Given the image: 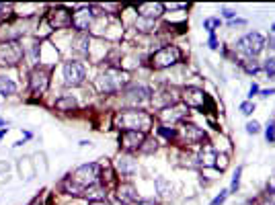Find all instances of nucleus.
I'll return each instance as SVG.
<instances>
[{
  "label": "nucleus",
  "mask_w": 275,
  "mask_h": 205,
  "mask_svg": "<svg viewBox=\"0 0 275 205\" xmlns=\"http://www.w3.org/2000/svg\"><path fill=\"white\" fill-rule=\"evenodd\" d=\"M99 180H101V166L91 162V164L78 166L72 174H68L64 178V183H62V185H64V189L68 193H72V195H82L84 189L97 185Z\"/></svg>",
  "instance_id": "obj_1"
},
{
  "label": "nucleus",
  "mask_w": 275,
  "mask_h": 205,
  "mask_svg": "<svg viewBox=\"0 0 275 205\" xmlns=\"http://www.w3.org/2000/svg\"><path fill=\"white\" fill-rule=\"evenodd\" d=\"M152 125V115L142 109H125L115 115V127L121 131H148Z\"/></svg>",
  "instance_id": "obj_2"
},
{
  "label": "nucleus",
  "mask_w": 275,
  "mask_h": 205,
  "mask_svg": "<svg viewBox=\"0 0 275 205\" xmlns=\"http://www.w3.org/2000/svg\"><path fill=\"white\" fill-rule=\"evenodd\" d=\"M128 82H130V76L125 72H121L119 68H109V70H105L97 78V88L103 95H113V93H119L123 86H128Z\"/></svg>",
  "instance_id": "obj_3"
},
{
  "label": "nucleus",
  "mask_w": 275,
  "mask_h": 205,
  "mask_svg": "<svg viewBox=\"0 0 275 205\" xmlns=\"http://www.w3.org/2000/svg\"><path fill=\"white\" fill-rule=\"evenodd\" d=\"M181 60V50L177 45H164V48L156 50L150 56V66L154 70H164V68H171Z\"/></svg>",
  "instance_id": "obj_4"
},
{
  "label": "nucleus",
  "mask_w": 275,
  "mask_h": 205,
  "mask_svg": "<svg viewBox=\"0 0 275 205\" xmlns=\"http://www.w3.org/2000/svg\"><path fill=\"white\" fill-rule=\"evenodd\" d=\"M263 48H265V37L261 35V33H246L244 37H240L238 41H236V50L240 52V54H244L246 58H255V56H259L261 52H263Z\"/></svg>",
  "instance_id": "obj_5"
},
{
  "label": "nucleus",
  "mask_w": 275,
  "mask_h": 205,
  "mask_svg": "<svg viewBox=\"0 0 275 205\" xmlns=\"http://www.w3.org/2000/svg\"><path fill=\"white\" fill-rule=\"evenodd\" d=\"M50 84V68L44 66H35L31 70V78H29V86L33 95H44Z\"/></svg>",
  "instance_id": "obj_6"
},
{
  "label": "nucleus",
  "mask_w": 275,
  "mask_h": 205,
  "mask_svg": "<svg viewBox=\"0 0 275 205\" xmlns=\"http://www.w3.org/2000/svg\"><path fill=\"white\" fill-rule=\"evenodd\" d=\"M23 48L17 43V41H7L0 45V64L3 66H15L21 62V58H23Z\"/></svg>",
  "instance_id": "obj_7"
},
{
  "label": "nucleus",
  "mask_w": 275,
  "mask_h": 205,
  "mask_svg": "<svg viewBox=\"0 0 275 205\" xmlns=\"http://www.w3.org/2000/svg\"><path fill=\"white\" fill-rule=\"evenodd\" d=\"M84 78H87V70H84V66L80 62L70 60L64 64V82L68 86H80Z\"/></svg>",
  "instance_id": "obj_8"
},
{
  "label": "nucleus",
  "mask_w": 275,
  "mask_h": 205,
  "mask_svg": "<svg viewBox=\"0 0 275 205\" xmlns=\"http://www.w3.org/2000/svg\"><path fill=\"white\" fill-rule=\"evenodd\" d=\"M177 138H179L185 146H195V144H201V142L205 140V131L199 129V127L193 125V123H183Z\"/></svg>",
  "instance_id": "obj_9"
},
{
  "label": "nucleus",
  "mask_w": 275,
  "mask_h": 205,
  "mask_svg": "<svg viewBox=\"0 0 275 205\" xmlns=\"http://www.w3.org/2000/svg\"><path fill=\"white\" fill-rule=\"evenodd\" d=\"M48 25L52 29H68L72 25V15L66 9L56 7L48 13Z\"/></svg>",
  "instance_id": "obj_10"
},
{
  "label": "nucleus",
  "mask_w": 275,
  "mask_h": 205,
  "mask_svg": "<svg viewBox=\"0 0 275 205\" xmlns=\"http://www.w3.org/2000/svg\"><path fill=\"white\" fill-rule=\"evenodd\" d=\"M144 142H146V133L144 131H121V135H119V146L125 152L140 150Z\"/></svg>",
  "instance_id": "obj_11"
},
{
  "label": "nucleus",
  "mask_w": 275,
  "mask_h": 205,
  "mask_svg": "<svg viewBox=\"0 0 275 205\" xmlns=\"http://www.w3.org/2000/svg\"><path fill=\"white\" fill-rule=\"evenodd\" d=\"M93 19H95L93 7H82V9H78L72 15V25H74V29H78L80 33H84V31H89Z\"/></svg>",
  "instance_id": "obj_12"
},
{
  "label": "nucleus",
  "mask_w": 275,
  "mask_h": 205,
  "mask_svg": "<svg viewBox=\"0 0 275 205\" xmlns=\"http://www.w3.org/2000/svg\"><path fill=\"white\" fill-rule=\"evenodd\" d=\"M123 95H125L123 101L128 105H140V103L150 99V88L144 86V84H134V86H130L128 90H125Z\"/></svg>",
  "instance_id": "obj_13"
},
{
  "label": "nucleus",
  "mask_w": 275,
  "mask_h": 205,
  "mask_svg": "<svg viewBox=\"0 0 275 205\" xmlns=\"http://www.w3.org/2000/svg\"><path fill=\"white\" fill-rule=\"evenodd\" d=\"M183 99H185V105L189 107V109H203V103L207 101V97H205V93L201 88H195V86H187L185 90H183Z\"/></svg>",
  "instance_id": "obj_14"
},
{
  "label": "nucleus",
  "mask_w": 275,
  "mask_h": 205,
  "mask_svg": "<svg viewBox=\"0 0 275 205\" xmlns=\"http://www.w3.org/2000/svg\"><path fill=\"white\" fill-rule=\"evenodd\" d=\"M187 113H189V107L177 103V105H171V107L162 109L160 119H162V121H171V123H175V121H183V117L187 115Z\"/></svg>",
  "instance_id": "obj_15"
},
{
  "label": "nucleus",
  "mask_w": 275,
  "mask_h": 205,
  "mask_svg": "<svg viewBox=\"0 0 275 205\" xmlns=\"http://www.w3.org/2000/svg\"><path fill=\"white\" fill-rule=\"evenodd\" d=\"M136 11H138V15L142 19L154 21V19H158V17L164 15V5H160V3H144V5L136 7Z\"/></svg>",
  "instance_id": "obj_16"
},
{
  "label": "nucleus",
  "mask_w": 275,
  "mask_h": 205,
  "mask_svg": "<svg viewBox=\"0 0 275 205\" xmlns=\"http://www.w3.org/2000/svg\"><path fill=\"white\" fill-rule=\"evenodd\" d=\"M115 168H117V172H121L123 176H130V174L136 172L138 162L134 160L132 156H128V154H119L117 160H115Z\"/></svg>",
  "instance_id": "obj_17"
},
{
  "label": "nucleus",
  "mask_w": 275,
  "mask_h": 205,
  "mask_svg": "<svg viewBox=\"0 0 275 205\" xmlns=\"http://www.w3.org/2000/svg\"><path fill=\"white\" fill-rule=\"evenodd\" d=\"M117 197H119L121 203H136V201L140 199L136 187L130 185V183H121V185L117 187Z\"/></svg>",
  "instance_id": "obj_18"
},
{
  "label": "nucleus",
  "mask_w": 275,
  "mask_h": 205,
  "mask_svg": "<svg viewBox=\"0 0 275 205\" xmlns=\"http://www.w3.org/2000/svg\"><path fill=\"white\" fill-rule=\"evenodd\" d=\"M74 50L78 54H89L91 52V37L87 33H78L74 37Z\"/></svg>",
  "instance_id": "obj_19"
},
{
  "label": "nucleus",
  "mask_w": 275,
  "mask_h": 205,
  "mask_svg": "<svg viewBox=\"0 0 275 205\" xmlns=\"http://www.w3.org/2000/svg\"><path fill=\"white\" fill-rule=\"evenodd\" d=\"M154 185H156V193H158L162 199L171 197V193H173V185H171V180H166L164 176H158Z\"/></svg>",
  "instance_id": "obj_20"
},
{
  "label": "nucleus",
  "mask_w": 275,
  "mask_h": 205,
  "mask_svg": "<svg viewBox=\"0 0 275 205\" xmlns=\"http://www.w3.org/2000/svg\"><path fill=\"white\" fill-rule=\"evenodd\" d=\"M19 170H21V174H23L27 180H31L35 176L33 160H29V158H21V160H19Z\"/></svg>",
  "instance_id": "obj_21"
},
{
  "label": "nucleus",
  "mask_w": 275,
  "mask_h": 205,
  "mask_svg": "<svg viewBox=\"0 0 275 205\" xmlns=\"http://www.w3.org/2000/svg\"><path fill=\"white\" fill-rule=\"evenodd\" d=\"M15 93H17V84L7 76H0V95H15Z\"/></svg>",
  "instance_id": "obj_22"
},
{
  "label": "nucleus",
  "mask_w": 275,
  "mask_h": 205,
  "mask_svg": "<svg viewBox=\"0 0 275 205\" xmlns=\"http://www.w3.org/2000/svg\"><path fill=\"white\" fill-rule=\"evenodd\" d=\"M76 107V99L70 95V97H62V99H58L56 101V109H60V111H72Z\"/></svg>",
  "instance_id": "obj_23"
},
{
  "label": "nucleus",
  "mask_w": 275,
  "mask_h": 205,
  "mask_svg": "<svg viewBox=\"0 0 275 205\" xmlns=\"http://www.w3.org/2000/svg\"><path fill=\"white\" fill-rule=\"evenodd\" d=\"M136 27L140 29V31H152V27H154V21H150V19H138L136 21Z\"/></svg>",
  "instance_id": "obj_24"
},
{
  "label": "nucleus",
  "mask_w": 275,
  "mask_h": 205,
  "mask_svg": "<svg viewBox=\"0 0 275 205\" xmlns=\"http://www.w3.org/2000/svg\"><path fill=\"white\" fill-rule=\"evenodd\" d=\"M240 174H242V166H238V168H236V172H234V176H232L230 193H236V191H238V187H240Z\"/></svg>",
  "instance_id": "obj_25"
},
{
  "label": "nucleus",
  "mask_w": 275,
  "mask_h": 205,
  "mask_svg": "<svg viewBox=\"0 0 275 205\" xmlns=\"http://www.w3.org/2000/svg\"><path fill=\"white\" fill-rule=\"evenodd\" d=\"M203 27L209 31V35H214V31L220 27V19H205L203 21Z\"/></svg>",
  "instance_id": "obj_26"
},
{
  "label": "nucleus",
  "mask_w": 275,
  "mask_h": 205,
  "mask_svg": "<svg viewBox=\"0 0 275 205\" xmlns=\"http://www.w3.org/2000/svg\"><path fill=\"white\" fill-rule=\"evenodd\" d=\"M158 133H160V135H164L166 140H175L177 135H179V131H177V129H173V127H171V129H168V127H158Z\"/></svg>",
  "instance_id": "obj_27"
},
{
  "label": "nucleus",
  "mask_w": 275,
  "mask_h": 205,
  "mask_svg": "<svg viewBox=\"0 0 275 205\" xmlns=\"http://www.w3.org/2000/svg\"><path fill=\"white\" fill-rule=\"evenodd\" d=\"M265 138H267V142H273V140H275V119H271V121L267 123V127H265Z\"/></svg>",
  "instance_id": "obj_28"
},
{
  "label": "nucleus",
  "mask_w": 275,
  "mask_h": 205,
  "mask_svg": "<svg viewBox=\"0 0 275 205\" xmlns=\"http://www.w3.org/2000/svg\"><path fill=\"white\" fill-rule=\"evenodd\" d=\"M265 72H267L269 78H275V58H271V60L265 62Z\"/></svg>",
  "instance_id": "obj_29"
},
{
  "label": "nucleus",
  "mask_w": 275,
  "mask_h": 205,
  "mask_svg": "<svg viewBox=\"0 0 275 205\" xmlns=\"http://www.w3.org/2000/svg\"><path fill=\"white\" fill-rule=\"evenodd\" d=\"M252 111H255V103H250V101H244V103L240 105V113H242V115H250Z\"/></svg>",
  "instance_id": "obj_30"
},
{
  "label": "nucleus",
  "mask_w": 275,
  "mask_h": 205,
  "mask_svg": "<svg viewBox=\"0 0 275 205\" xmlns=\"http://www.w3.org/2000/svg\"><path fill=\"white\" fill-rule=\"evenodd\" d=\"M259 131H261V125H259V121H248V123H246V133L255 135V133H259Z\"/></svg>",
  "instance_id": "obj_31"
},
{
  "label": "nucleus",
  "mask_w": 275,
  "mask_h": 205,
  "mask_svg": "<svg viewBox=\"0 0 275 205\" xmlns=\"http://www.w3.org/2000/svg\"><path fill=\"white\" fill-rule=\"evenodd\" d=\"M228 193H230V191H226V189H224V191H220V195H218L214 201H211L209 205H222V203L228 199Z\"/></svg>",
  "instance_id": "obj_32"
},
{
  "label": "nucleus",
  "mask_w": 275,
  "mask_h": 205,
  "mask_svg": "<svg viewBox=\"0 0 275 205\" xmlns=\"http://www.w3.org/2000/svg\"><path fill=\"white\" fill-rule=\"evenodd\" d=\"M29 56H31V60L37 64L39 62V43H33L31 45V52H29Z\"/></svg>",
  "instance_id": "obj_33"
},
{
  "label": "nucleus",
  "mask_w": 275,
  "mask_h": 205,
  "mask_svg": "<svg viewBox=\"0 0 275 205\" xmlns=\"http://www.w3.org/2000/svg\"><path fill=\"white\" fill-rule=\"evenodd\" d=\"M216 160H218V162H216V166H218L220 170H224V168H226V164H228V158H226V156H216Z\"/></svg>",
  "instance_id": "obj_34"
},
{
  "label": "nucleus",
  "mask_w": 275,
  "mask_h": 205,
  "mask_svg": "<svg viewBox=\"0 0 275 205\" xmlns=\"http://www.w3.org/2000/svg\"><path fill=\"white\" fill-rule=\"evenodd\" d=\"M244 70L246 72H259V64H255V62H252V64H244Z\"/></svg>",
  "instance_id": "obj_35"
},
{
  "label": "nucleus",
  "mask_w": 275,
  "mask_h": 205,
  "mask_svg": "<svg viewBox=\"0 0 275 205\" xmlns=\"http://www.w3.org/2000/svg\"><path fill=\"white\" fill-rule=\"evenodd\" d=\"M134 205H156V203H154L152 199H142V197H140V199H138Z\"/></svg>",
  "instance_id": "obj_36"
},
{
  "label": "nucleus",
  "mask_w": 275,
  "mask_h": 205,
  "mask_svg": "<svg viewBox=\"0 0 275 205\" xmlns=\"http://www.w3.org/2000/svg\"><path fill=\"white\" fill-rule=\"evenodd\" d=\"M222 15H224L226 19H234V17H236V13L230 11V9H222Z\"/></svg>",
  "instance_id": "obj_37"
},
{
  "label": "nucleus",
  "mask_w": 275,
  "mask_h": 205,
  "mask_svg": "<svg viewBox=\"0 0 275 205\" xmlns=\"http://www.w3.org/2000/svg\"><path fill=\"white\" fill-rule=\"evenodd\" d=\"M209 48H211V50H218V39H216V35H209Z\"/></svg>",
  "instance_id": "obj_38"
},
{
  "label": "nucleus",
  "mask_w": 275,
  "mask_h": 205,
  "mask_svg": "<svg viewBox=\"0 0 275 205\" xmlns=\"http://www.w3.org/2000/svg\"><path fill=\"white\" fill-rule=\"evenodd\" d=\"M257 93H259V86H257V84H252V86H250V90H248V97L252 99V97H255Z\"/></svg>",
  "instance_id": "obj_39"
},
{
  "label": "nucleus",
  "mask_w": 275,
  "mask_h": 205,
  "mask_svg": "<svg viewBox=\"0 0 275 205\" xmlns=\"http://www.w3.org/2000/svg\"><path fill=\"white\" fill-rule=\"evenodd\" d=\"M263 97H269V95H275V88H267V90H261Z\"/></svg>",
  "instance_id": "obj_40"
},
{
  "label": "nucleus",
  "mask_w": 275,
  "mask_h": 205,
  "mask_svg": "<svg viewBox=\"0 0 275 205\" xmlns=\"http://www.w3.org/2000/svg\"><path fill=\"white\" fill-rule=\"evenodd\" d=\"M269 48H271V50H275V35H271V37H269Z\"/></svg>",
  "instance_id": "obj_41"
},
{
  "label": "nucleus",
  "mask_w": 275,
  "mask_h": 205,
  "mask_svg": "<svg viewBox=\"0 0 275 205\" xmlns=\"http://www.w3.org/2000/svg\"><path fill=\"white\" fill-rule=\"evenodd\" d=\"M185 205H199V203H197V199H187Z\"/></svg>",
  "instance_id": "obj_42"
},
{
  "label": "nucleus",
  "mask_w": 275,
  "mask_h": 205,
  "mask_svg": "<svg viewBox=\"0 0 275 205\" xmlns=\"http://www.w3.org/2000/svg\"><path fill=\"white\" fill-rule=\"evenodd\" d=\"M7 133H9V129H7V127H5V129H0V140H3V138H5V135H7Z\"/></svg>",
  "instance_id": "obj_43"
},
{
  "label": "nucleus",
  "mask_w": 275,
  "mask_h": 205,
  "mask_svg": "<svg viewBox=\"0 0 275 205\" xmlns=\"http://www.w3.org/2000/svg\"><path fill=\"white\" fill-rule=\"evenodd\" d=\"M91 205H109V203H107V201H93Z\"/></svg>",
  "instance_id": "obj_44"
},
{
  "label": "nucleus",
  "mask_w": 275,
  "mask_h": 205,
  "mask_svg": "<svg viewBox=\"0 0 275 205\" xmlns=\"http://www.w3.org/2000/svg\"><path fill=\"white\" fill-rule=\"evenodd\" d=\"M31 205H41V201H39V199H35V201L31 203Z\"/></svg>",
  "instance_id": "obj_45"
},
{
  "label": "nucleus",
  "mask_w": 275,
  "mask_h": 205,
  "mask_svg": "<svg viewBox=\"0 0 275 205\" xmlns=\"http://www.w3.org/2000/svg\"><path fill=\"white\" fill-rule=\"evenodd\" d=\"M271 31H273V33H275V23H273V25H271Z\"/></svg>",
  "instance_id": "obj_46"
},
{
  "label": "nucleus",
  "mask_w": 275,
  "mask_h": 205,
  "mask_svg": "<svg viewBox=\"0 0 275 205\" xmlns=\"http://www.w3.org/2000/svg\"><path fill=\"white\" fill-rule=\"evenodd\" d=\"M3 125H5V121H3V119H0V127H3Z\"/></svg>",
  "instance_id": "obj_47"
},
{
  "label": "nucleus",
  "mask_w": 275,
  "mask_h": 205,
  "mask_svg": "<svg viewBox=\"0 0 275 205\" xmlns=\"http://www.w3.org/2000/svg\"><path fill=\"white\" fill-rule=\"evenodd\" d=\"M0 11H5V5H0Z\"/></svg>",
  "instance_id": "obj_48"
}]
</instances>
